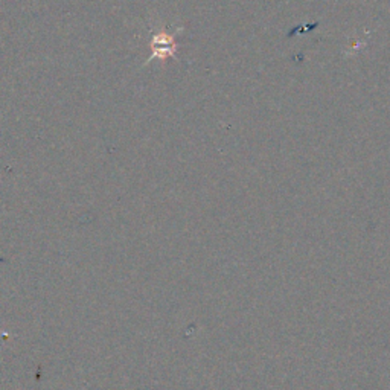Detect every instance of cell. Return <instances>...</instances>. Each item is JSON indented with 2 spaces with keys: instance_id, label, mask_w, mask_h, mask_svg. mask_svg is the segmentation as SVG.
<instances>
[{
  "instance_id": "6da1fadb",
  "label": "cell",
  "mask_w": 390,
  "mask_h": 390,
  "mask_svg": "<svg viewBox=\"0 0 390 390\" xmlns=\"http://www.w3.org/2000/svg\"><path fill=\"white\" fill-rule=\"evenodd\" d=\"M174 52V39L165 32L153 39V58H165L170 57Z\"/></svg>"
}]
</instances>
